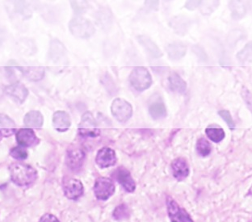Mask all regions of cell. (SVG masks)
<instances>
[{"instance_id":"cell-33","label":"cell","mask_w":252,"mask_h":222,"mask_svg":"<svg viewBox=\"0 0 252 222\" xmlns=\"http://www.w3.org/2000/svg\"><path fill=\"white\" fill-rule=\"evenodd\" d=\"M3 32H2V31H1L0 30V43L2 42V40H3Z\"/></svg>"},{"instance_id":"cell-3","label":"cell","mask_w":252,"mask_h":222,"mask_svg":"<svg viewBox=\"0 0 252 222\" xmlns=\"http://www.w3.org/2000/svg\"><path fill=\"white\" fill-rule=\"evenodd\" d=\"M129 82L136 91L144 92L152 84V77L147 68L137 67L131 72Z\"/></svg>"},{"instance_id":"cell-7","label":"cell","mask_w":252,"mask_h":222,"mask_svg":"<svg viewBox=\"0 0 252 222\" xmlns=\"http://www.w3.org/2000/svg\"><path fill=\"white\" fill-rule=\"evenodd\" d=\"M167 209L171 222H193L189 213L171 196L167 197Z\"/></svg>"},{"instance_id":"cell-17","label":"cell","mask_w":252,"mask_h":222,"mask_svg":"<svg viewBox=\"0 0 252 222\" xmlns=\"http://www.w3.org/2000/svg\"><path fill=\"white\" fill-rule=\"evenodd\" d=\"M5 92L6 94L19 101L20 103H23L29 95L27 88L21 83H13L7 86V88H5Z\"/></svg>"},{"instance_id":"cell-9","label":"cell","mask_w":252,"mask_h":222,"mask_svg":"<svg viewBox=\"0 0 252 222\" xmlns=\"http://www.w3.org/2000/svg\"><path fill=\"white\" fill-rule=\"evenodd\" d=\"M63 191L65 197L69 200H77L83 196L84 187L80 180L76 179H68L63 183Z\"/></svg>"},{"instance_id":"cell-18","label":"cell","mask_w":252,"mask_h":222,"mask_svg":"<svg viewBox=\"0 0 252 222\" xmlns=\"http://www.w3.org/2000/svg\"><path fill=\"white\" fill-rule=\"evenodd\" d=\"M17 70L30 81H40L45 76V69L40 66H24L17 67Z\"/></svg>"},{"instance_id":"cell-29","label":"cell","mask_w":252,"mask_h":222,"mask_svg":"<svg viewBox=\"0 0 252 222\" xmlns=\"http://www.w3.org/2000/svg\"><path fill=\"white\" fill-rule=\"evenodd\" d=\"M11 157L17 160H25L28 158V152L25 147L19 146L11 149L10 151Z\"/></svg>"},{"instance_id":"cell-27","label":"cell","mask_w":252,"mask_h":222,"mask_svg":"<svg viewBox=\"0 0 252 222\" xmlns=\"http://www.w3.org/2000/svg\"><path fill=\"white\" fill-rule=\"evenodd\" d=\"M130 210L126 204H122L114 209L113 217L117 221H122L129 218Z\"/></svg>"},{"instance_id":"cell-4","label":"cell","mask_w":252,"mask_h":222,"mask_svg":"<svg viewBox=\"0 0 252 222\" xmlns=\"http://www.w3.org/2000/svg\"><path fill=\"white\" fill-rule=\"evenodd\" d=\"M79 134L84 138H94L99 137L100 130L97 127V123L90 112H86L82 117L79 125Z\"/></svg>"},{"instance_id":"cell-28","label":"cell","mask_w":252,"mask_h":222,"mask_svg":"<svg viewBox=\"0 0 252 222\" xmlns=\"http://www.w3.org/2000/svg\"><path fill=\"white\" fill-rule=\"evenodd\" d=\"M230 8L232 11V16L234 19H241L245 15L246 8L242 2H230Z\"/></svg>"},{"instance_id":"cell-2","label":"cell","mask_w":252,"mask_h":222,"mask_svg":"<svg viewBox=\"0 0 252 222\" xmlns=\"http://www.w3.org/2000/svg\"><path fill=\"white\" fill-rule=\"evenodd\" d=\"M69 29L74 36L79 38H88L95 32V28L93 23L88 19L79 16L70 20Z\"/></svg>"},{"instance_id":"cell-20","label":"cell","mask_w":252,"mask_h":222,"mask_svg":"<svg viewBox=\"0 0 252 222\" xmlns=\"http://www.w3.org/2000/svg\"><path fill=\"white\" fill-rule=\"evenodd\" d=\"M137 39L138 42L147 50L151 56H153L156 59H158L162 56V52L150 37L144 36V35H141V36H137Z\"/></svg>"},{"instance_id":"cell-26","label":"cell","mask_w":252,"mask_h":222,"mask_svg":"<svg viewBox=\"0 0 252 222\" xmlns=\"http://www.w3.org/2000/svg\"><path fill=\"white\" fill-rule=\"evenodd\" d=\"M196 151L202 157H207L211 153V144L205 137H201L196 142Z\"/></svg>"},{"instance_id":"cell-11","label":"cell","mask_w":252,"mask_h":222,"mask_svg":"<svg viewBox=\"0 0 252 222\" xmlns=\"http://www.w3.org/2000/svg\"><path fill=\"white\" fill-rule=\"evenodd\" d=\"M113 175L117 181L122 185V188L127 192L132 193L135 191V181L133 180L130 172L127 169L125 168L124 166L118 167L115 172L113 173Z\"/></svg>"},{"instance_id":"cell-19","label":"cell","mask_w":252,"mask_h":222,"mask_svg":"<svg viewBox=\"0 0 252 222\" xmlns=\"http://www.w3.org/2000/svg\"><path fill=\"white\" fill-rule=\"evenodd\" d=\"M24 123L29 128H41L44 123L42 114L39 111L32 110L25 115Z\"/></svg>"},{"instance_id":"cell-30","label":"cell","mask_w":252,"mask_h":222,"mask_svg":"<svg viewBox=\"0 0 252 222\" xmlns=\"http://www.w3.org/2000/svg\"><path fill=\"white\" fill-rule=\"evenodd\" d=\"M219 116L225 121V123L227 124L229 128H235V123H234V120L232 118L231 114L230 112L227 110H220L219 112Z\"/></svg>"},{"instance_id":"cell-21","label":"cell","mask_w":252,"mask_h":222,"mask_svg":"<svg viewBox=\"0 0 252 222\" xmlns=\"http://www.w3.org/2000/svg\"><path fill=\"white\" fill-rule=\"evenodd\" d=\"M187 52V46L181 42H173L169 44L167 47V53L169 59L177 61L185 56Z\"/></svg>"},{"instance_id":"cell-15","label":"cell","mask_w":252,"mask_h":222,"mask_svg":"<svg viewBox=\"0 0 252 222\" xmlns=\"http://www.w3.org/2000/svg\"><path fill=\"white\" fill-rule=\"evenodd\" d=\"M49 56L55 63H61L66 59V50L60 40H53L50 43Z\"/></svg>"},{"instance_id":"cell-34","label":"cell","mask_w":252,"mask_h":222,"mask_svg":"<svg viewBox=\"0 0 252 222\" xmlns=\"http://www.w3.org/2000/svg\"><path fill=\"white\" fill-rule=\"evenodd\" d=\"M2 133H1V132H0V140H1V138H2Z\"/></svg>"},{"instance_id":"cell-22","label":"cell","mask_w":252,"mask_h":222,"mask_svg":"<svg viewBox=\"0 0 252 222\" xmlns=\"http://www.w3.org/2000/svg\"><path fill=\"white\" fill-rule=\"evenodd\" d=\"M16 131V124L7 115L0 113V132L2 137H10Z\"/></svg>"},{"instance_id":"cell-23","label":"cell","mask_w":252,"mask_h":222,"mask_svg":"<svg viewBox=\"0 0 252 222\" xmlns=\"http://www.w3.org/2000/svg\"><path fill=\"white\" fill-rule=\"evenodd\" d=\"M169 88L172 92L182 94L187 89V83L176 73L171 74L168 78Z\"/></svg>"},{"instance_id":"cell-6","label":"cell","mask_w":252,"mask_h":222,"mask_svg":"<svg viewBox=\"0 0 252 222\" xmlns=\"http://www.w3.org/2000/svg\"><path fill=\"white\" fill-rule=\"evenodd\" d=\"M111 112L113 117H115L117 121L125 123L130 119L133 115V108L128 101L121 98H117L114 99L112 106H111Z\"/></svg>"},{"instance_id":"cell-10","label":"cell","mask_w":252,"mask_h":222,"mask_svg":"<svg viewBox=\"0 0 252 222\" xmlns=\"http://www.w3.org/2000/svg\"><path fill=\"white\" fill-rule=\"evenodd\" d=\"M117 158L116 152L109 147H103L97 153L95 162L100 168H108L117 163Z\"/></svg>"},{"instance_id":"cell-16","label":"cell","mask_w":252,"mask_h":222,"mask_svg":"<svg viewBox=\"0 0 252 222\" xmlns=\"http://www.w3.org/2000/svg\"><path fill=\"white\" fill-rule=\"evenodd\" d=\"M71 126L70 115L64 111H57L53 116V126L59 132H65Z\"/></svg>"},{"instance_id":"cell-24","label":"cell","mask_w":252,"mask_h":222,"mask_svg":"<svg viewBox=\"0 0 252 222\" xmlns=\"http://www.w3.org/2000/svg\"><path fill=\"white\" fill-rule=\"evenodd\" d=\"M236 58L241 65H248L252 63V41L247 43L245 46L238 52Z\"/></svg>"},{"instance_id":"cell-5","label":"cell","mask_w":252,"mask_h":222,"mask_svg":"<svg viewBox=\"0 0 252 222\" xmlns=\"http://www.w3.org/2000/svg\"><path fill=\"white\" fill-rule=\"evenodd\" d=\"M93 191L97 200L105 201L115 192V185L110 178L99 177L94 182Z\"/></svg>"},{"instance_id":"cell-12","label":"cell","mask_w":252,"mask_h":222,"mask_svg":"<svg viewBox=\"0 0 252 222\" xmlns=\"http://www.w3.org/2000/svg\"><path fill=\"white\" fill-rule=\"evenodd\" d=\"M149 112L154 120H160L167 116V109L162 97L155 94L149 102Z\"/></svg>"},{"instance_id":"cell-14","label":"cell","mask_w":252,"mask_h":222,"mask_svg":"<svg viewBox=\"0 0 252 222\" xmlns=\"http://www.w3.org/2000/svg\"><path fill=\"white\" fill-rule=\"evenodd\" d=\"M171 170L175 179L181 181L189 175V166L187 161L183 158H177L171 162Z\"/></svg>"},{"instance_id":"cell-25","label":"cell","mask_w":252,"mask_h":222,"mask_svg":"<svg viewBox=\"0 0 252 222\" xmlns=\"http://www.w3.org/2000/svg\"><path fill=\"white\" fill-rule=\"evenodd\" d=\"M205 133L211 141L219 143L225 138V131L216 125H212L205 129Z\"/></svg>"},{"instance_id":"cell-31","label":"cell","mask_w":252,"mask_h":222,"mask_svg":"<svg viewBox=\"0 0 252 222\" xmlns=\"http://www.w3.org/2000/svg\"><path fill=\"white\" fill-rule=\"evenodd\" d=\"M242 97L243 100L245 102L246 105L248 107V109L251 111L252 113V93L248 88L243 87L242 89Z\"/></svg>"},{"instance_id":"cell-32","label":"cell","mask_w":252,"mask_h":222,"mask_svg":"<svg viewBox=\"0 0 252 222\" xmlns=\"http://www.w3.org/2000/svg\"><path fill=\"white\" fill-rule=\"evenodd\" d=\"M39 222H60L59 219L57 218V217L50 214V213H46L45 215H43L41 217V219L39 221Z\"/></svg>"},{"instance_id":"cell-1","label":"cell","mask_w":252,"mask_h":222,"mask_svg":"<svg viewBox=\"0 0 252 222\" xmlns=\"http://www.w3.org/2000/svg\"><path fill=\"white\" fill-rule=\"evenodd\" d=\"M11 181L20 187L30 186L36 181L37 172L28 164L16 162L9 167Z\"/></svg>"},{"instance_id":"cell-8","label":"cell","mask_w":252,"mask_h":222,"mask_svg":"<svg viewBox=\"0 0 252 222\" xmlns=\"http://www.w3.org/2000/svg\"><path fill=\"white\" fill-rule=\"evenodd\" d=\"M85 159L86 154L84 150L77 146H71L66 152L65 162L70 170L77 171L83 166Z\"/></svg>"},{"instance_id":"cell-13","label":"cell","mask_w":252,"mask_h":222,"mask_svg":"<svg viewBox=\"0 0 252 222\" xmlns=\"http://www.w3.org/2000/svg\"><path fill=\"white\" fill-rule=\"evenodd\" d=\"M16 141L19 146L32 147L39 143L38 137L31 128H21L16 132Z\"/></svg>"}]
</instances>
